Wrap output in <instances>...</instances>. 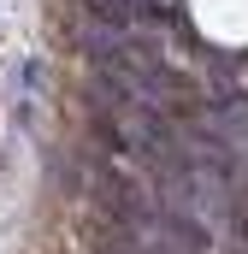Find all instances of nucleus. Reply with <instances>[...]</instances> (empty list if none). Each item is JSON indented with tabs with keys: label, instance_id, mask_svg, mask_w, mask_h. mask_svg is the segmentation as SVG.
<instances>
[{
	"label": "nucleus",
	"instance_id": "2",
	"mask_svg": "<svg viewBox=\"0 0 248 254\" xmlns=\"http://www.w3.org/2000/svg\"><path fill=\"white\" fill-rule=\"evenodd\" d=\"M12 83H18V89H36V83H42V65H36V60H24L18 71H12Z\"/></svg>",
	"mask_w": 248,
	"mask_h": 254
},
{
	"label": "nucleus",
	"instance_id": "1",
	"mask_svg": "<svg viewBox=\"0 0 248 254\" xmlns=\"http://www.w3.org/2000/svg\"><path fill=\"white\" fill-rule=\"evenodd\" d=\"M95 254H148L142 249V243H136V231H107V237H101V243H95Z\"/></svg>",
	"mask_w": 248,
	"mask_h": 254
}]
</instances>
